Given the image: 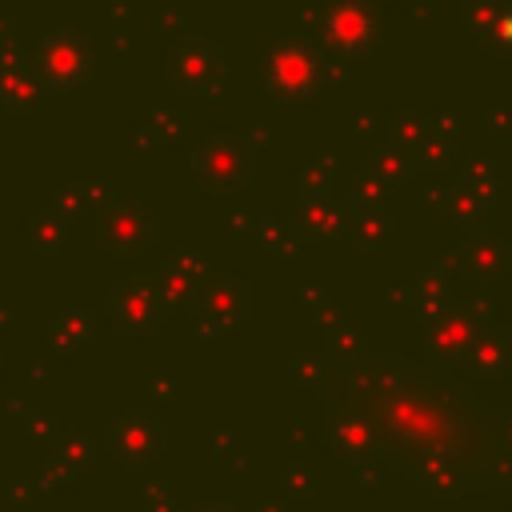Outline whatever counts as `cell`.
Here are the masks:
<instances>
[{"label":"cell","mask_w":512,"mask_h":512,"mask_svg":"<svg viewBox=\"0 0 512 512\" xmlns=\"http://www.w3.org/2000/svg\"><path fill=\"white\" fill-rule=\"evenodd\" d=\"M40 64H44V72H52L56 80H68L80 64H76V52L68 48V36H52V40H44L40 44Z\"/></svg>","instance_id":"cell-2"},{"label":"cell","mask_w":512,"mask_h":512,"mask_svg":"<svg viewBox=\"0 0 512 512\" xmlns=\"http://www.w3.org/2000/svg\"><path fill=\"white\" fill-rule=\"evenodd\" d=\"M40 92V80L32 76V64H24V56H0V96L4 104H20L28 108Z\"/></svg>","instance_id":"cell-1"}]
</instances>
